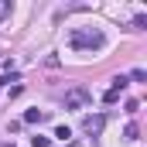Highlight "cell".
I'll list each match as a JSON object with an SVG mask.
<instances>
[{
    "instance_id": "obj_1",
    "label": "cell",
    "mask_w": 147,
    "mask_h": 147,
    "mask_svg": "<svg viewBox=\"0 0 147 147\" xmlns=\"http://www.w3.org/2000/svg\"><path fill=\"white\" fill-rule=\"evenodd\" d=\"M72 45L75 48H103L106 38H103V31H72Z\"/></svg>"
},
{
    "instance_id": "obj_2",
    "label": "cell",
    "mask_w": 147,
    "mask_h": 147,
    "mask_svg": "<svg viewBox=\"0 0 147 147\" xmlns=\"http://www.w3.org/2000/svg\"><path fill=\"white\" fill-rule=\"evenodd\" d=\"M92 103V92L86 89V86H75L65 92V110H82V106H89Z\"/></svg>"
},
{
    "instance_id": "obj_3",
    "label": "cell",
    "mask_w": 147,
    "mask_h": 147,
    "mask_svg": "<svg viewBox=\"0 0 147 147\" xmlns=\"http://www.w3.org/2000/svg\"><path fill=\"white\" fill-rule=\"evenodd\" d=\"M103 127H106V116H103V113H96V116H86V120H82V130H86L89 137H99V134H103Z\"/></svg>"
},
{
    "instance_id": "obj_4",
    "label": "cell",
    "mask_w": 147,
    "mask_h": 147,
    "mask_svg": "<svg viewBox=\"0 0 147 147\" xmlns=\"http://www.w3.org/2000/svg\"><path fill=\"white\" fill-rule=\"evenodd\" d=\"M41 120H48V113H41V110H28L21 123H41Z\"/></svg>"
},
{
    "instance_id": "obj_5",
    "label": "cell",
    "mask_w": 147,
    "mask_h": 147,
    "mask_svg": "<svg viewBox=\"0 0 147 147\" xmlns=\"http://www.w3.org/2000/svg\"><path fill=\"white\" fill-rule=\"evenodd\" d=\"M127 86H130V79H127V75H116V79H113V86H110V89H116V92H123Z\"/></svg>"
},
{
    "instance_id": "obj_6",
    "label": "cell",
    "mask_w": 147,
    "mask_h": 147,
    "mask_svg": "<svg viewBox=\"0 0 147 147\" xmlns=\"http://www.w3.org/2000/svg\"><path fill=\"white\" fill-rule=\"evenodd\" d=\"M116 99H120V92H116V89H106V92H103V103H110V106H113Z\"/></svg>"
},
{
    "instance_id": "obj_7",
    "label": "cell",
    "mask_w": 147,
    "mask_h": 147,
    "mask_svg": "<svg viewBox=\"0 0 147 147\" xmlns=\"http://www.w3.org/2000/svg\"><path fill=\"white\" fill-rule=\"evenodd\" d=\"M55 137H58V140H69L72 130H69V127H55Z\"/></svg>"
},
{
    "instance_id": "obj_8",
    "label": "cell",
    "mask_w": 147,
    "mask_h": 147,
    "mask_svg": "<svg viewBox=\"0 0 147 147\" xmlns=\"http://www.w3.org/2000/svg\"><path fill=\"white\" fill-rule=\"evenodd\" d=\"M123 140H137V123H130V127L123 130Z\"/></svg>"
},
{
    "instance_id": "obj_9",
    "label": "cell",
    "mask_w": 147,
    "mask_h": 147,
    "mask_svg": "<svg viewBox=\"0 0 147 147\" xmlns=\"http://www.w3.org/2000/svg\"><path fill=\"white\" fill-rule=\"evenodd\" d=\"M130 79H134V82H144L147 72H144V69H134V72H130Z\"/></svg>"
},
{
    "instance_id": "obj_10",
    "label": "cell",
    "mask_w": 147,
    "mask_h": 147,
    "mask_svg": "<svg viewBox=\"0 0 147 147\" xmlns=\"http://www.w3.org/2000/svg\"><path fill=\"white\" fill-rule=\"evenodd\" d=\"M31 144H34V147H48V144H51V140H48V137H41V134H38V137H31Z\"/></svg>"
},
{
    "instance_id": "obj_11",
    "label": "cell",
    "mask_w": 147,
    "mask_h": 147,
    "mask_svg": "<svg viewBox=\"0 0 147 147\" xmlns=\"http://www.w3.org/2000/svg\"><path fill=\"white\" fill-rule=\"evenodd\" d=\"M10 147H14V144H10Z\"/></svg>"
}]
</instances>
